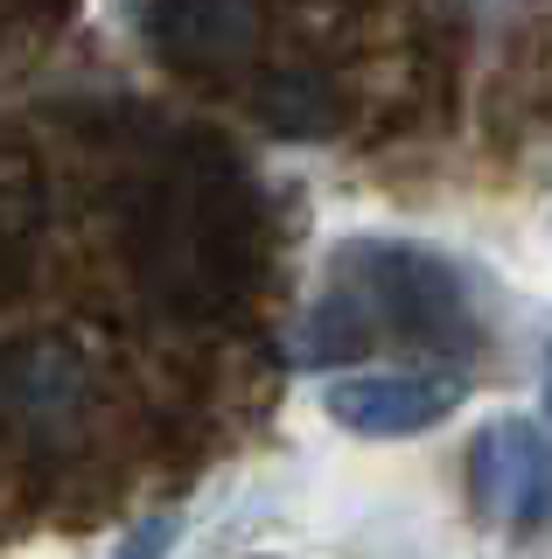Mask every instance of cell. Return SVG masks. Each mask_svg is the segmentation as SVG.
<instances>
[{"label":"cell","mask_w":552,"mask_h":559,"mask_svg":"<svg viewBox=\"0 0 552 559\" xmlns=\"http://www.w3.org/2000/svg\"><path fill=\"white\" fill-rule=\"evenodd\" d=\"M49 22L43 14H0V70H8L14 57H28V43H36Z\"/></svg>","instance_id":"cell-4"},{"label":"cell","mask_w":552,"mask_h":559,"mask_svg":"<svg viewBox=\"0 0 552 559\" xmlns=\"http://www.w3.org/2000/svg\"><path fill=\"white\" fill-rule=\"evenodd\" d=\"M238 301L245 210L196 140L0 92V538L106 511L189 441Z\"/></svg>","instance_id":"cell-1"},{"label":"cell","mask_w":552,"mask_h":559,"mask_svg":"<svg viewBox=\"0 0 552 559\" xmlns=\"http://www.w3.org/2000/svg\"><path fill=\"white\" fill-rule=\"evenodd\" d=\"M461 384L434 371H364L329 384V413L357 433H420L455 413Z\"/></svg>","instance_id":"cell-2"},{"label":"cell","mask_w":552,"mask_h":559,"mask_svg":"<svg viewBox=\"0 0 552 559\" xmlns=\"http://www.w3.org/2000/svg\"><path fill=\"white\" fill-rule=\"evenodd\" d=\"M545 413H552V357H545Z\"/></svg>","instance_id":"cell-5"},{"label":"cell","mask_w":552,"mask_h":559,"mask_svg":"<svg viewBox=\"0 0 552 559\" xmlns=\"http://www.w3.org/2000/svg\"><path fill=\"white\" fill-rule=\"evenodd\" d=\"M476 503L504 524H539L552 511V448L531 427H490L476 441Z\"/></svg>","instance_id":"cell-3"}]
</instances>
